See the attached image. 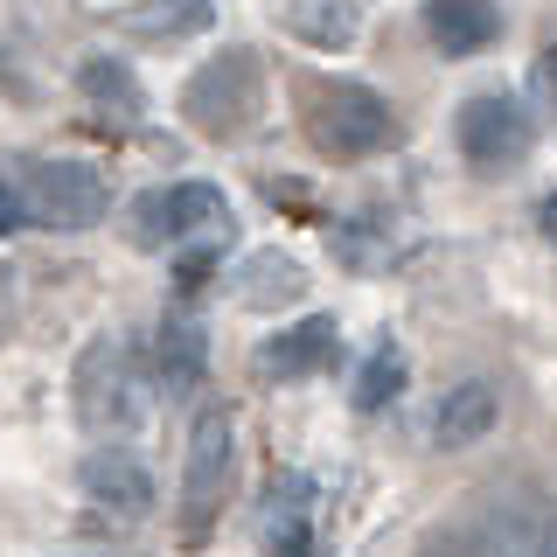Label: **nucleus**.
Returning a JSON list of instances; mask_svg holds the SVG:
<instances>
[{"label": "nucleus", "mask_w": 557, "mask_h": 557, "mask_svg": "<svg viewBox=\"0 0 557 557\" xmlns=\"http://www.w3.org/2000/svg\"><path fill=\"white\" fill-rule=\"evenodd\" d=\"M335 356V321H300V327H286V335H272L265 348H258V362L265 370H278V376H313L321 362Z\"/></svg>", "instance_id": "obj_12"}, {"label": "nucleus", "mask_w": 557, "mask_h": 557, "mask_svg": "<svg viewBox=\"0 0 557 557\" xmlns=\"http://www.w3.org/2000/svg\"><path fill=\"white\" fill-rule=\"evenodd\" d=\"M495 418H502V391L487 376H467V383H453L440 397V411H432V446L467 453V446H481L487 432H495Z\"/></svg>", "instance_id": "obj_9"}, {"label": "nucleus", "mask_w": 557, "mask_h": 557, "mask_svg": "<svg viewBox=\"0 0 557 557\" xmlns=\"http://www.w3.org/2000/svg\"><path fill=\"white\" fill-rule=\"evenodd\" d=\"M14 223H22V196H14V188H0V237H8Z\"/></svg>", "instance_id": "obj_20"}, {"label": "nucleus", "mask_w": 557, "mask_h": 557, "mask_svg": "<svg viewBox=\"0 0 557 557\" xmlns=\"http://www.w3.org/2000/svg\"><path fill=\"white\" fill-rule=\"evenodd\" d=\"M544 231H550V237H557V196H550V202H544Z\"/></svg>", "instance_id": "obj_22"}, {"label": "nucleus", "mask_w": 557, "mask_h": 557, "mask_svg": "<svg viewBox=\"0 0 557 557\" xmlns=\"http://www.w3.org/2000/svg\"><path fill=\"white\" fill-rule=\"evenodd\" d=\"M536 84H544V98H557V42L544 49V63H536Z\"/></svg>", "instance_id": "obj_21"}, {"label": "nucleus", "mask_w": 557, "mask_h": 557, "mask_svg": "<svg viewBox=\"0 0 557 557\" xmlns=\"http://www.w3.org/2000/svg\"><path fill=\"white\" fill-rule=\"evenodd\" d=\"M77 481H84V495H91L104 516H119V522H139V516L153 509V481H147V467H139L133 453H119V446L91 453Z\"/></svg>", "instance_id": "obj_8"}, {"label": "nucleus", "mask_w": 557, "mask_h": 557, "mask_svg": "<svg viewBox=\"0 0 557 557\" xmlns=\"http://www.w3.org/2000/svg\"><path fill=\"white\" fill-rule=\"evenodd\" d=\"M84 91H91V98H119L126 112L139 104L133 77H126V63H104V57H91V63H84Z\"/></svg>", "instance_id": "obj_17"}, {"label": "nucleus", "mask_w": 557, "mask_h": 557, "mask_svg": "<svg viewBox=\"0 0 557 557\" xmlns=\"http://www.w3.org/2000/svg\"><path fill=\"white\" fill-rule=\"evenodd\" d=\"M77 418L91 432H119V425H133V411H139V397H133V356H126V342H112V335H98L91 348L77 356Z\"/></svg>", "instance_id": "obj_2"}, {"label": "nucleus", "mask_w": 557, "mask_h": 557, "mask_svg": "<svg viewBox=\"0 0 557 557\" xmlns=\"http://www.w3.org/2000/svg\"><path fill=\"white\" fill-rule=\"evenodd\" d=\"M223 481H231V411L209 405L196 425H188V460H182V522L202 530L223 502Z\"/></svg>", "instance_id": "obj_3"}, {"label": "nucleus", "mask_w": 557, "mask_h": 557, "mask_svg": "<svg viewBox=\"0 0 557 557\" xmlns=\"http://www.w3.org/2000/svg\"><path fill=\"white\" fill-rule=\"evenodd\" d=\"M293 22H300L313 42H348L362 22V0H321V8H293Z\"/></svg>", "instance_id": "obj_15"}, {"label": "nucleus", "mask_w": 557, "mask_h": 557, "mask_svg": "<svg viewBox=\"0 0 557 557\" xmlns=\"http://www.w3.org/2000/svg\"><path fill=\"white\" fill-rule=\"evenodd\" d=\"M202 362H209V335L196 321H161V335H153V376H161L168 397H188L202 383Z\"/></svg>", "instance_id": "obj_11"}, {"label": "nucleus", "mask_w": 557, "mask_h": 557, "mask_svg": "<svg viewBox=\"0 0 557 557\" xmlns=\"http://www.w3.org/2000/svg\"><path fill=\"white\" fill-rule=\"evenodd\" d=\"M28 209L57 231H91L104 216V174L84 161H42L28 168Z\"/></svg>", "instance_id": "obj_6"}, {"label": "nucleus", "mask_w": 557, "mask_h": 557, "mask_svg": "<svg viewBox=\"0 0 557 557\" xmlns=\"http://www.w3.org/2000/svg\"><path fill=\"white\" fill-rule=\"evenodd\" d=\"M216 223H231V202L209 182H174V188H153V196L133 202V237L139 244H182L196 231H216Z\"/></svg>", "instance_id": "obj_4"}, {"label": "nucleus", "mask_w": 557, "mask_h": 557, "mask_svg": "<svg viewBox=\"0 0 557 557\" xmlns=\"http://www.w3.org/2000/svg\"><path fill=\"white\" fill-rule=\"evenodd\" d=\"M425 35L446 49V57H474L502 35L495 0H425Z\"/></svg>", "instance_id": "obj_10"}, {"label": "nucleus", "mask_w": 557, "mask_h": 557, "mask_svg": "<svg viewBox=\"0 0 557 557\" xmlns=\"http://www.w3.org/2000/svg\"><path fill=\"white\" fill-rule=\"evenodd\" d=\"M536 557H557V522H550V530H544V550H536Z\"/></svg>", "instance_id": "obj_23"}, {"label": "nucleus", "mask_w": 557, "mask_h": 557, "mask_svg": "<svg viewBox=\"0 0 557 557\" xmlns=\"http://www.w3.org/2000/svg\"><path fill=\"white\" fill-rule=\"evenodd\" d=\"M321 139L335 153H376V147L397 139V119L370 84H335V91L321 98Z\"/></svg>", "instance_id": "obj_7"}, {"label": "nucleus", "mask_w": 557, "mask_h": 557, "mask_svg": "<svg viewBox=\"0 0 557 557\" xmlns=\"http://www.w3.org/2000/svg\"><path fill=\"white\" fill-rule=\"evenodd\" d=\"M182 112L196 119V133L209 139H237L258 126L265 112V77H258V57L251 49H223L216 63H202L182 91Z\"/></svg>", "instance_id": "obj_1"}, {"label": "nucleus", "mask_w": 557, "mask_h": 557, "mask_svg": "<svg viewBox=\"0 0 557 557\" xmlns=\"http://www.w3.org/2000/svg\"><path fill=\"white\" fill-rule=\"evenodd\" d=\"M397 383H405V356H397V348H376L370 370L356 376V405H362V411H383V405L397 397Z\"/></svg>", "instance_id": "obj_16"}, {"label": "nucleus", "mask_w": 557, "mask_h": 557, "mask_svg": "<svg viewBox=\"0 0 557 557\" xmlns=\"http://www.w3.org/2000/svg\"><path fill=\"white\" fill-rule=\"evenodd\" d=\"M425 557H481V544H474V536H440Z\"/></svg>", "instance_id": "obj_19"}, {"label": "nucleus", "mask_w": 557, "mask_h": 557, "mask_svg": "<svg viewBox=\"0 0 557 557\" xmlns=\"http://www.w3.org/2000/svg\"><path fill=\"white\" fill-rule=\"evenodd\" d=\"M209 14H216L209 0H139L119 22L133 35H196V28H209Z\"/></svg>", "instance_id": "obj_14"}, {"label": "nucleus", "mask_w": 557, "mask_h": 557, "mask_svg": "<svg viewBox=\"0 0 557 557\" xmlns=\"http://www.w3.org/2000/svg\"><path fill=\"white\" fill-rule=\"evenodd\" d=\"M453 133H460V153H467L474 168H509V161H522V153H530V139H536L530 112H522L516 98H502V91L467 98L460 119H453Z\"/></svg>", "instance_id": "obj_5"}, {"label": "nucleus", "mask_w": 557, "mask_h": 557, "mask_svg": "<svg viewBox=\"0 0 557 557\" xmlns=\"http://www.w3.org/2000/svg\"><path fill=\"white\" fill-rule=\"evenodd\" d=\"M300 293H307L300 258H286V251H258L251 265H244V307H286V300H300Z\"/></svg>", "instance_id": "obj_13"}, {"label": "nucleus", "mask_w": 557, "mask_h": 557, "mask_svg": "<svg viewBox=\"0 0 557 557\" xmlns=\"http://www.w3.org/2000/svg\"><path fill=\"white\" fill-rule=\"evenodd\" d=\"M272 557H307V530H300V516H286L272 530Z\"/></svg>", "instance_id": "obj_18"}]
</instances>
